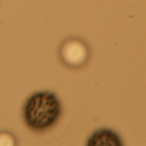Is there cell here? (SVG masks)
<instances>
[{
    "instance_id": "cell-1",
    "label": "cell",
    "mask_w": 146,
    "mask_h": 146,
    "mask_svg": "<svg viewBox=\"0 0 146 146\" xmlns=\"http://www.w3.org/2000/svg\"><path fill=\"white\" fill-rule=\"evenodd\" d=\"M62 111L58 97L52 92L40 91L31 95L26 101L23 115L26 125L30 129L41 131L53 125Z\"/></svg>"
},
{
    "instance_id": "cell-2",
    "label": "cell",
    "mask_w": 146,
    "mask_h": 146,
    "mask_svg": "<svg viewBox=\"0 0 146 146\" xmlns=\"http://www.w3.org/2000/svg\"><path fill=\"white\" fill-rule=\"evenodd\" d=\"M62 60L71 67H78L83 64L88 56L86 47L80 42L70 40L63 45L60 51Z\"/></svg>"
},
{
    "instance_id": "cell-3",
    "label": "cell",
    "mask_w": 146,
    "mask_h": 146,
    "mask_svg": "<svg viewBox=\"0 0 146 146\" xmlns=\"http://www.w3.org/2000/svg\"><path fill=\"white\" fill-rule=\"evenodd\" d=\"M89 146H120L121 141L113 132L101 129L94 132L87 141Z\"/></svg>"
},
{
    "instance_id": "cell-4",
    "label": "cell",
    "mask_w": 146,
    "mask_h": 146,
    "mask_svg": "<svg viewBox=\"0 0 146 146\" xmlns=\"http://www.w3.org/2000/svg\"><path fill=\"white\" fill-rule=\"evenodd\" d=\"M14 144V139L11 135L7 132L0 133V146H12Z\"/></svg>"
}]
</instances>
